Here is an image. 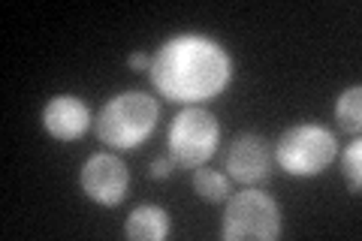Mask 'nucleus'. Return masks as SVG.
I'll return each instance as SVG.
<instances>
[{
	"instance_id": "nucleus-3",
	"label": "nucleus",
	"mask_w": 362,
	"mask_h": 241,
	"mask_svg": "<svg viewBox=\"0 0 362 241\" xmlns=\"http://www.w3.org/2000/svg\"><path fill=\"white\" fill-rule=\"evenodd\" d=\"M281 233V205L269 193L247 187L226 199L221 221V235L226 241H275Z\"/></svg>"
},
{
	"instance_id": "nucleus-5",
	"label": "nucleus",
	"mask_w": 362,
	"mask_h": 241,
	"mask_svg": "<svg viewBox=\"0 0 362 241\" xmlns=\"http://www.w3.org/2000/svg\"><path fill=\"white\" fill-rule=\"evenodd\" d=\"M338 142L320 124H296L278 139L275 160L290 178H314L335 160Z\"/></svg>"
},
{
	"instance_id": "nucleus-13",
	"label": "nucleus",
	"mask_w": 362,
	"mask_h": 241,
	"mask_svg": "<svg viewBox=\"0 0 362 241\" xmlns=\"http://www.w3.org/2000/svg\"><path fill=\"white\" fill-rule=\"evenodd\" d=\"M173 169H175V160L173 157H154L151 166H148V175L154 181H163V178L173 175Z\"/></svg>"
},
{
	"instance_id": "nucleus-8",
	"label": "nucleus",
	"mask_w": 362,
	"mask_h": 241,
	"mask_svg": "<svg viewBox=\"0 0 362 241\" xmlns=\"http://www.w3.org/2000/svg\"><path fill=\"white\" fill-rule=\"evenodd\" d=\"M42 127L52 139L58 142H76L78 136H85L90 127V109L73 94H58L45 102L42 109Z\"/></svg>"
},
{
	"instance_id": "nucleus-10",
	"label": "nucleus",
	"mask_w": 362,
	"mask_h": 241,
	"mask_svg": "<svg viewBox=\"0 0 362 241\" xmlns=\"http://www.w3.org/2000/svg\"><path fill=\"white\" fill-rule=\"evenodd\" d=\"M194 190H197V196L202 202L218 205V202L230 199V178H226L223 172H218V169H202L199 166L194 172Z\"/></svg>"
},
{
	"instance_id": "nucleus-4",
	"label": "nucleus",
	"mask_w": 362,
	"mask_h": 241,
	"mask_svg": "<svg viewBox=\"0 0 362 241\" xmlns=\"http://www.w3.org/2000/svg\"><path fill=\"white\" fill-rule=\"evenodd\" d=\"M166 145H169V157L175 160V166L199 169L214 157V151H218L221 124L209 109L187 106L175 114L173 124H169Z\"/></svg>"
},
{
	"instance_id": "nucleus-1",
	"label": "nucleus",
	"mask_w": 362,
	"mask_h": 241,
	"mask_svg": "<svg viewBox=\"0 0 362 241\" xmlns=\"http://www.w3.org/2000/svg\"><path fill=\"white\" fill-rule=\"evenodd\" d=\"M148 73L163 100L199 106L221 97L233 82V57L211 37L178 33L154 52Z\"/></svg>"
},
{
	"instance_id": "nucleus-6",
	"label": "nucleus",
	"mask_w": 362,
	"mask_h": 241,
	"mask_svg": "<svg viewBox=\"0 0 362 241\" xmlns=\"http://www.w3.org/2000/svg\"><path fill=\"white\" fill-rule=\"evenodd\" d=\"M78 184L88 199H94L97 205H121L127 196L130 187V172L124 166V160L115 154L97 151L85 160L82 175H78Z\"/></svg>"
},
{
	"instance_id": "nucleus-14",
	"label": "nucleus",
	"mask_w": 362,
	"mask_h": 241,
	"mask_svg": "<svg viewBox=\"0 0 362 241\" xmlns=\"http://www.w3.org/2000/svg\"><path fill=\"white\" fill-rule=\"evenodd\" d=\"M127 64L133 66V70H148V66H151V57L145 54V52H136V54L127 57Z\"/></svg>"
},
{
	"instance_id": "nucleus-9",
	"label": "nucleus",
	"mask_w": 362,
	"mask_h": 241,
	"mask_svg": "<svg viewBox=\"0 0 362 241\" xmlns=\"http://www.w3.org/2000/svg\"><path fill=\"white\" fill-rule=\"evenodd\" d=\"M124 235L133 241H163L169 235V214L160 205H139L127 214Z\"/></svg>"
},
{
	"instance_id": "nucleus-7",
	"label": "nucleus",
	"mask_w": 362,
	"mask_h": 241,
	"mask_svg": "<svg viewBox=\"0 0 362 241\" xmlns=\"http://www.w3.org/2000/svg\"><path fill=\"white\" fill-rule=\"evenodd\" d=\"M223 169L230 172L233 181L251 187L259 184V181L269 178V169H272V148L263 136H254V133H242L235 136L226 148V157H223Z\"/></svg>"
},
{
	"instance_id": "nucleus-12",
	"label": "nucleus",
	"mask_w": 362,
	"mask_h": 241,
	"mask_svg": "<svg viewBox=\"0 0 362 241\" xmlns=\"http://www.w3.org/2000/svg\"><path fill=\"white\" fill-rule=\"evenodd\" d=\"M341 175L347 181L350 193L362 190V142L359 139H354L344 148V154H341Z\"/></svg>"
},
{
	"instance_id": "nucleus-2",
	"label": "nucleus",
	"mask_w": 362,
	"mask_h": 241,
	"mask_svg": "<svg viewBox=\"0 0 362 241\" xmlns=\"http://www.w3.org/2000/svg\"><path fill=\"white\" fill-rule=\"evenodd\" d=\"M157 121H160V102L151 94L124 90V94L112 97L100 109L94 130L103 145L118 148V151H130V148H139L154 133Z\"/></svg>"
},
{
	"instance_id": "nucleus-11",
	"label": "nucleus",
	"mask_w": 362,
	"mask_h": 241,
	"mask_svg": "<svg viewBox=\"0 0 362 241\" xmlns=\"http://www.w3.org/2000/svg\"><path fill=\"white\" fill-rule=\"evenodd\" d=\"M335 121L344 133H359L362 127V88H347L335 102Z\"/></svg>"
}]
</instances>
